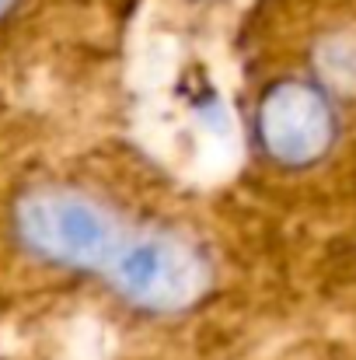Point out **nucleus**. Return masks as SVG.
Here are the masks:
<instances>
[{
    "label": "nucleus",
    "instance_id": "obj_3",
    "mask_svg": "<svg viewBox=\"0 0 356 360\" xmlns=\"http://www.w3.org/2000/svg\"><path fill=\"white\" fill-rule=\"evenodd\" d=\"M11 7H14V0H0V18H4V14H7Z\"/></svg>",
    "mask_w": 356,
    "mask_h": 360
},
{
    "label": "nucleus",
    "instance_id": "obj_2",
    "mask_svg": "<svg viewBox=\"0 0 356 360\" xmlns=\"http://www.w3.org/2000/svg\"><path fill=\"white\" fill-rule=\"evenodd\" d=\"M356 129L297 74L265 77L251 98L255 158L286 179H315L350 158Z\"/></svg>",
    "mask_w": 356,
    "mask_h": 360
},
{
    "label": "nucleus",
    "instance_id": "obj_1",
    "mask_svg": "<svg viewBox=\"0 0 356 360\" xmlns=\"http://www.w3.org/2000/svg\"><path fill=\"white\" fill-rule=\"evenodd\" d=\"M150 221L122 214L102 189L39 182L14 200V245L42 269L98 276L112 287Z\"/></svg>",
    "mask_w": 356,
    "mask_h": 360
}]
</instances>
